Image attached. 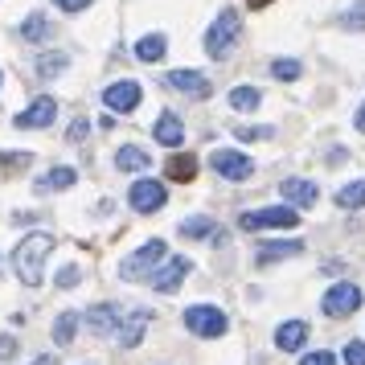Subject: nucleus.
<instances>
[{"instance_id":"aec40b11","label":"nucleus","mask_w":365,"mask_h":365,"mask_svg":"<svg viewBox=\"0 0 365 365\" xmlns=\"http://www.w3.org/2000/svg\"><path fill=\"white\" fill-rule=\"evenodd\" d=\"M165 173L173 177V181L189 185L193 177H197V156H193V152H173V156H168V165H165Z\"/></svg>"},{"instance_id":"dca6fc26","label":"nucleus","mask_w":365,"mask_h":365,"mask_svg":"<svg viewBox=\"0 0 365 365\" xmlns=\"http://www.w3.org/2000/svg\"><path fill=\"white\" fill-rule=\"evenodd\" d=\"M308 336H312L308 320H283L279 329H275V349L279 353H299V349L308 345Z\"/></svg>"},{"instance_id":"a878e982","label":"nucleus","mask_w":365,"mask_h":365,"mask_svg":"<svg viewBox=\"0 0 365 365\" xmlns=\"http://www.w3.org/2000/svg\"><path fill=\"white\" fill-rule=\"evenodd\" d=\"M259 103H263V91H259V86H234L230 91V107L234 111H255Z\"/></svg>"},{"instance_id":"c85d7f7f","label":"nucleus","mask_w":365,"mask_h":365,"mask_svg":"<svg viewBox=\"0 0 365 365\" xmlns=\"http://www.w3.org/2000/svg\"><path fill=\"white\" fill-rule=\"evenodd\" d=\"M21 37H25V41H46V37H50V25H46V17H41V13H34V17L21 25Z\"/></svg>"},{"instance_id":"7c9ffc66","label":"nucleus","mask_w":365,"mask_h":365,"mask_svg":"<svg viewBox=\"0 0 365 365\" xmlns=\"http://www.w3.org/2000/svg\"><path fill=\"white\" fill-rule=\"evenodd\" d=\"M234 135H238V140H242V144H250V140H275V128H242V123H238V128H234Z\"/></svg>"},{"instance_id":"1a4fd4ad","label":"nucleus","mask_w":365,"mask_h":365,"mask_svg":"<svg viewBox=\"0 0 365 365\" xmlns=\"http://www.w3.org/2000/svg\"><path fill=\"white\" fill-rule=\"evenodd\" d=\"M140 99H144V86L135 83V78H119V83L103 86V103H107V111H135L140 107Z\"/></svg>"},{"instance_id":"58836bf2","label":"nucleus","mask_w":365,"mask_h":365,"mask_svg":"<svg viewBox=\"0 0 365 365\" xmlns=\"http://www.w3.org/2000/svg\"><path fill=\"white\" fill-rule=\"evenodd\" d=\"M29 365H58V357H53V353H46V357H34Z\"/></svg>"},{"instance_id":"6e6552de","label":"nucleus","mask_w":365,"mask_h":365,"mask_svg":"<svg viewBox=\"0 0 365 365\" xmlns=\"http://www.w3.org/2000/svg\"><path fill=\"white\" fill-rule=\"evenodd\" d=\"M365 304V296H361V287L357 283H332L329 292H324V299H320V308L329 316H353L357 308Z\"/></svg>"},{"instance_id":"9b49d317","label":"nucleus","mask_w":365,"mask_h":365,"mask_svg":"<svg viewBox=\"0 0 365 365\" xmlns=\"http://www.w3.org/2000/svg\"><path fill=\"white\" fill-rule=\"evenodd\" d=\"M53 119H58V99H50V95H41V99H34L25 111H21L13 123H17L21 132H41V128H50Z\"/></svg>"},{"instance_id":"c756f323","label":"nucleus","mask_w":365,"mask_h":365,"mask_svg":"<svg viewBox=\"0 0 365 365\" xmlns=\"http://www.w3.org/2000/svg\"><path fill=\"white\" fill-rule=\"evenodd\" d=\"M341 29H353V34H357V29H365V0H357L345 17H341Z\"/></svg>"},{"instance_id":"423d86ee","label":"nucleus","mask_w":365,"mask_h":365,"mask_svg":"<svg viewBox=\"0 0 365 365\" xmlns=\"http://www.w3.org/2000/svg\"><path fill=\"white\" fill-rule=\"evenodd\" d=\"M165 185L152 181V177H140V181H132V189H128V205H132L135 214H160L165 210Z\"/></svg>"},{"instance_id":"b1692460","label":"nucleus","mask_w":365,"mask_h":365,"mask_svg":"<svg viewBox=\"0 0 365 365\" xmlns=\"http://www.w3.org/2000/svg\"><path fill=\"white\" fill-rule=\"evenodd\" d=\"M336 210H365V181H349L336 189Z\"/></svg>"},{"instance_id":"f03ea898","label":"nucleus","mask_w":365,"mask_h":365,"mask_svg":"<svg viewBox=\"0 0 365 365\" xmlns=\"http://www.w3.org/2000/svg\"><path fill=\"white\" fill-rule=\"evenodd\" d=\"M238 37H242V17L234 13V9H222L214 21H210V29H205V53L222 62V58H230V50L238 46Z\"/></svg>"},{"instance_id":"2f4dec72","label":"nucleus","mask_w":365,"mask_h":365,"mask_svg":"<svg viewBox=\"0 0 365 365\" xmlns=\"http://www.w3.org/2000/svg\"><path fill=\"white\" fill-rule=\"evenodd\" d=\"M299 365H336V353H329V349H312V353H299Z\"/></svg>"},{"instance_id":"f257e3e1","label":"nucleus","mask_w":365,"mask_h":365,"mask_svg":"<svg viewBox=\"0 0 365 365\" xmlns=\"http://www.w3.org/2000/svg\"><path fill=\"white\" fill-rule=\"evenodd\" d=\"M50 250H53V234H46V230L21 238L17 247H13V275H17L25 287H37V283L46 279V259H50Z\"/></svg>"},{"instance_id":"ddd939ff","label":"nucleus","mask_w":365,"mask_h":365,"mask_svg":"<svg viewBox=\"0 0 365 365\" xmlns=\"http://www.w3.org/2000/svg\"><path fill=\"white\" fill-rule=\"evenodd\" d=\"M165 86H173V91H181V95H189V99H205L214 86H210V78L201 74V70H168L165 74Z\"/></svg>"},{"instance_id":"473e14b6","label":"nucleus","mask_w":365,"mask_h":365,"mask_svg":"<svg viewBox=\"0 0 365 365\" xmlns=\"http://www.w3.org/2000/svg\"><path fill=\"white\" fill-rule=\"evenodd\" d=\"M341 357H345V365H365V341H349Z\"/></svg>"},{"instance_id":"c9c22d12","label":"nucleus","mask_w":365,"mask_h":365,"mask_svg":"<svg viewBox=\"0 0 365 365\" xmlns=\"http://www.w3.org/2000/svg\"><path fill=\"white\" fill-rule=\"evenodd\" d=\"M86 132H91V123H86V119L78 115V119H74V123H70L66 140H70V144H83V140H86Z\"/></svg>"},{"instance_id":"7ed1b4c3","label":"nucleus","mask_w":365,"mask_h":365,"mask_svg":"<svg viewBox=\"0 0 365 365\" xmlns=\"http://www.w3.org/2000/svg\"><path fill=\"white\" fill-rule=\"evenodd\" d=\"M185 329L193 336H201V341H217V336H226L230 320H226V312L217 304H189L185 308Z\"/></svg>"},{"instance_id":"e433bc0d","label":"nucleus","mask_w":365,"mask_h":365,"mask_svg":"<svg viewBox=\"0 0 365 365\" xmlns=\"http://www.w3.org/2000/svg\"><path fill=\"white\" fill-rule=\"evenodd\" d=\"M53 4H58L62 13H83V9L91 4V0H53Z\"/></svg>"},{"instance_id":"39448f33","label":"nucleus","mask_w":365,"mask_h":365,"mask_svg":"<svg viewBox=\"0 0 365 365\" xmlns=\"http://www.w3.org/2000/svg\"><path fill=\"white\" fill-rule=\"evenodd\" d=\"M242 230H296L299 226V210L292 205H267V210H250L238 217Z\"/></svg>"},{"instance_id":"412c9836","label":"nucleus","mask_w":365,"mask_h":365,"mask_svg":"<svg viewBox=\"0 0 365 365\" xmlns=\"http://www.w3.org/2000/svg\"><path fill=\"white\" fill-rule=\"evenodd\" d=\"M74 181H78V173H74L70 165H58V168H50V173L34 185V189H37V193H53V189H70Z\"/></svg>"},{"instance_id":"4468645a","label":"nucleus","mask_w":365,"mask_h":365,"mask_svg":"<svg viewBox=\"0 0 365 365\" xmlns=\"http://www.w3.org/2000/svg\"><path fill=\"white\" fill-rule=\"evenodd\" d=\"M279 193H283V201H287L292 210H308V205H316V197H320L316 181H304V177H283Z\"/></svg>"},{"instance_id":"f704fd0d","label":"nucleus","mask_w":365,"mask_h":365,"mask_svg":"<svg viewBox=\"0 0 365 365\" xmlns=\"http://www.w3.org/2000/svg\"><path fill=\"white\" fill-rule=\"evenodd\" d=\"M83 279V271H78V267H62V271H58V287H62V292H66V287H74V283Z\"/></svg>"},{"instance_id":"5701e85b","label":"nucleus","mask_w":365,"mask_h":365,"mask_svg":"<svg viewBox=\"0 0 365 365\" xmlns=\"http://www.w3.org/2000/svg\"><path fill=\"white\" fill-rule=\"evenodd\" d=\"M165 53H168L165 34H148V37H140V41H135V58H140V62H160Z\"/></svg>"},{"instance_id":"bb28decb","label":"nucleus","mask_w":365,"mask_h":365,"mask_svg":"<svg viewBox=\"0 0 365 365\" xmlns=\"http://www.w3.org/2000/svg\"><path fill=\"white\" fill-rule=\"evenodd\" d=\"M66 66H70L66 53H41V58H37V74H41V78H58Z\"/></svg>"},{"instance_id":"9d476101","label":"nucleus","mask_w":365,"mask_h":365,"mask_svg":"<svg viewBox=\"0 0 365 365\" xmlns=\"http://www.w3.org/2000/svg\"><path fill=\"white\" fill-rule=\"evenodd\" d=\"M83 324L91 329V336H111V332H119V324H123V308L119 304H91L83 316Z\"/></svg>"},{"instance_id":"4c0bfd02","label":"nucleus","mask_w":365,"mask_h":365,"mask_svg":"<svg viewBox=\"0 0 365 365\" xmlns=\"http://www.w3.org/2000/svg\"><path fill=\"white\" fill-rule=\"evenodd\" d=\"M17 353V341H9V336H0V361H9Z\"/></svg>"},{"instance_id":"cd10ccee","label":"nucleus","mask_w":365,"mask_h":365,"mask_svg":"<svg viewBox=\"0 0 365 365\" xmlns=\"http://www.w3.org/2000/svg\"><path fill=\"white\" fill-rule=\"evenodd\" d=\"M271 74H275L279 83H296L299 74H304V66H299L296 58H275V62H271Z\"/></svg>"},{"instance_id":"2eb2a0df","label":"nucleus","mask_w":365,"mask_h":365,"mask_svg":"<svg viewBox=\"0 0 365 365\" xmlns=\"http://www.w3.org/2000/svg\"><path fill=\"white\" fill-rule=\"evenodd\" d=\"M148 320H152V312L148 308H132V312H123V324H119V345L123 349H135L140 341H144V332H148Z\"/></svg>"},{"instance_id":"6ab92c4d","label":"nucleus","mask_w":365,"mask_h":365,"mask_svg":"<svg viewBox=\"0 0 365 365\" xmlns=\"http://www.w3.org/2000/svg\"><path fill=\"white\" fill-rule=\"evenodd\" d=\"M152 135H156V144H165V148H177V144L185 140V123L177 119V111H165V115L156 119Z\"/></svg>"},{"instance_id":"20e7f679","label":"nucleus","mask_w":365,"mask_h":365,"mask_svg":"<svg viewBox=\"0 0 365 365\" xmlns=\"http://www.w3.org/2000/svg\"><path fill=\"white\" fill-rule=\"evenodd\" d=\"M160 259H165V238H152V242H144L140 250H132V255H128V259L119 263V279H128V283H135V279H152Z\"/></svg>"},{"instance_id":"4be33fe9","label":"nucleus","mask_w":365,"mask_h":365,"mask_svg":"<svg viewBox=\"0 0 365 365\" xmlns=\"http://www.w3.org/2000/svg\"><path fill=\"white\" fill-rule=\"evenodd\" d=\"M115 168L119 173H144V168H148V152L135 148V144H123V148L115 152Z\"/></svg>"},{"instance_id":"0eeeda50","label":"nucleus","mask_w":365,"mask_h":365,"mask_svg":"<svg viewBox=\"0 0 365 365\" xmlns=\"http://www.w3.org/2000/svg\"><path fill=\"white\" fill-rule=\"evenodd\" d=\"M210 168H214L222 181H250L255 160L242 156V152H234V148H217V152H210Z\"/></svg>"},{"instance_id":"a211bd4d","label":"nucleus","mask_w":365,"mask_h":365,"mask_svg":"<svg viewBox=\"0 0 365 365\" xmlns=\"http://www.w3.org/2000/svg\"><path fill=\"white\" fill-rule=\"evenodd\" d=\"M177 234L181 238H214V247H222V230L214 226V217H205V214H197V217H185L181 226H177Z\"/></svg>"},{"instance_id":"f8f14e48","label":"nucleus","mask_w":365,"mask_h":365,"mask_svg":"<svg viewBox=\"0 0 365 365\" xmlns=\"http://www.w3.org/2000/svg\"><path fill=\"white\" fill-rule=\"evenodd\" d=\"M189 271H193V263H189V259H185V255H177V259H165V267H160V271H156V275H152V292H160V296H173V292H177V287H181L185 283V275H189Z\"/></svg>"},{"instance_id":"393cba45","label":"nucleus","mask_w":365,"mask_h":365,"mask_svg":"<svg viewBox=\"0 0 365 365\" xmlns=\"http://www.w3.org/2000/svg\"><path fill=\"white\" fill-rule=\"evenodd\" d=\"M74 332H78V312H62L53 320V345L58 349L74 345Z\"/></svg>"},{"instance_id":"ea45409f","label":"nucleus","mask_w":365,"mask_h":365,"mask_svg":"<svg viewBox=\"0 0 365 365\" xmlns=\"http://www.w3.org/2000/svg\"><path fill=\"white\" fill-rule=\"evenodd\" d=\"M353 128H357V132H365V103H361V111H357V119H353Z\"/></svg>"},{"instance_id":"a19ab883","label":"nucleus","mask_w":365,"mask_h":365,"mask_svg":"<svg viewBox=\"0 0 365 365\" xmlns=\"http://www.w3.org/2000/svg\"><path fill=\"white\" fill-rule=\"evenodd\" d=\"M250 9H263V4H271V0H247Z\"/></svg>"},{"instance_id":"f3484780","label":"nucleus","mask_w":365,"mask_h":365,"mask_svg":"<svg viewBox=\"0 0 365 365\" xmlns=\"http://www.w3.org/2000/svg\"><path fill=\"white\" fill-rule=\"evenodd\" d=\"M304 242L299 238H287V242H263V247L255 250V267H267V263H279V259H296Z\"/></svg>"},{"instance_id":"72a5a7b5","label":"nucleus","mask_w":365,"mask_h":365,"mask_svg":"<svg viewBox=\"0 0 365 365\" xmlns=\"http://www.w3.org/2000/svg\"><path fill=\"white\" fill-rule=\"evenodd\" d=\"M34 160L29 152H0V168H25Z\"/></svg>"}]
</instances>
